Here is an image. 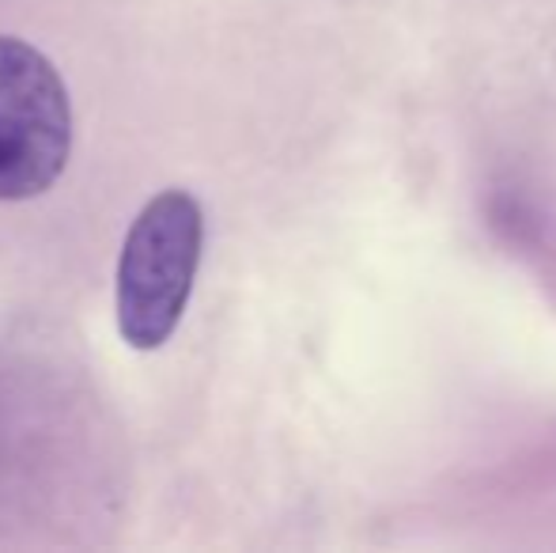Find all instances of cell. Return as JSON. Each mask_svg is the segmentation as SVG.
Masks as SVG:
<instances>
[{
	"instance_id": "cell-1",
	"label": "cell",
	"mask_w": 556,
	"mask_h": 553,
	"mask_svg": "<svg viewBox=\"0 0 556 553\" xmlns=\"http://www.w3.org/2000/svg\"><path fill=\"white\" fill-rule=\"evenodd\" d=\"M201 205L167 190L132 221L117 262V330L132 349H160L175 334L201 262Z\"/></svg>"
},
{
	"instance_id": "cell-2",
	"label": "cell",
	"mask_w": 556,
	"mask_h": 553,
	"mask_svg": "<svg viewBox=\"0 0 556 553\" xmlns=\"http://www.w3.org/2000/svg\"><path fill=\"white\" fill-rule=\"evenodd\" d=\"M73 111L58 68L20 38L0 35V201H27L61 178Z\"/></svg>"
}]
</instances>
